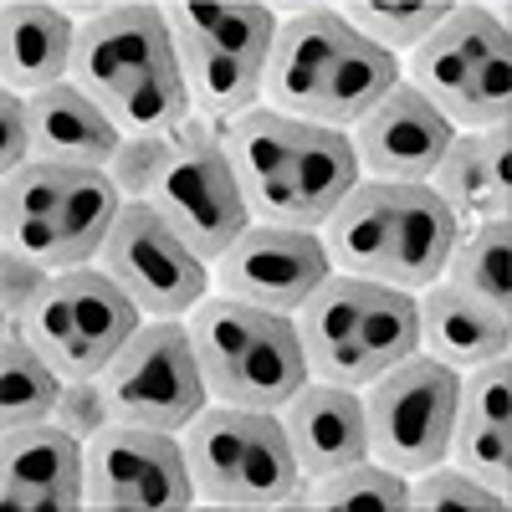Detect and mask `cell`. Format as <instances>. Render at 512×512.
<instances>
[{
	"label": "cell",
	"instance_id": "cell-1",
	"mask_svg": "<svg viewBox=\"0 0 512 512\" xmlns=\"http://www.w3.org/2000/svg\"><path fill=\"white\" fill-rule=\"evenodd\" d=\"M400 88V57L364 41L338 11H297L277 26L262 103L318 128H349Z\"/></svg>",
	"mask_w": 512,
	"mask_h": 512
},
{
	"label": "cell",
	"instance_id": "cell-2",
	"mask_svg": "<svg viewBox=\"0 0 512 512\" xmlns=\"http://www.w3.org/2000/svg\"><path fill=\"white\" fill-rule=\"evenodd\" d=\"M113 123L118 134H175L195 113L175 36L159 6H118L77 26L72 77Z\"/></svg>",
	"mask_w": 512,
	"mask_h": 512
},
{
	"label": "cell",
	"instance_id": "cell-3",
	"mask_svg": "<svg viewBox=\"0 0 512 512\" xmlns=\"http://www.w3.org/2000/svg\"><path fill=\"white\" fill-rule=\"evenodd\" d=\"M318 236L333 272L390 282L400 292L441 282L446 256L461 241L456 216L431 185H395V180H359L338 200Z\"/></svg>",
	"mask_w": 512,
	"mask_h": 512
},
{
	"label": "cell",
	"instance_id": "cell-4",
	"mask_svg": "<svg viewBox=\"0 0 512 512\" xmlns=\"http://www.w3.org/2000/svg\"><path fill=\"white\" fill-rule=\"evenodd\" d=\"M292 323H297L308 379L338 384V390H364L390 364L420 349L415 292L369 282V277L328 272Z\"/></svg>",
	"mask_w": 512,
	"mask_h": 512
},
{
	"label": "cell",
	"instance_id": "cell-5",
	"mask_svg": "<svg viewBox=\"0 0 512 512\" xmlns=\"http://www.w3.org/2000/svg\"><path fill=\"white\" fill-rule=\"evenodd\" d=\"M195 364L205 379L210 405L236 410H282L308 384L297 323L282 313L246 308L236 297H200L185 318Z\"/></svg>",
	"mask_w": 512,
	"mask_h": 512
},
{
	"label": "cell",
	"instance_id": "cell-6",
	"mask_svg": "<svg viewBox=\"0 0 512 512\" xmlns=\"http://www.w3.org/2000/svg\"><path fill=\"white\" fill-rule=\"evenodd\" d=\"M128 200L108 169H72L31 159L6 175V251H21L47 272L98 267V251Z\"/></svg>",
	"mask_w": 512,
	"mask_h": 512
},
{
	"label": "cell",
	"instance_id": "cell-7",
	"mask_svg": "<svg viewBox=\"0 0 512 512\" xmlns=\"http://www.w3.org/2000/svg\"><path fill=\"white\" fill-rule=\"evenodd\" d=\"M410 88L456 134L507 123L512 108V41L482 6H451V16L410 52Z\"/></svg>",
	"mask_w": 512,
	"mask_h": 512
},
{
	"label": "cell",
	"instance_id": "cell-8",
	"mask_svg": "<svg viewBox=\"0 0 512 512\" xmlns=\"http://www.w3.org/2000/svg\"><path fill=\"white\" fill-rule=\"evenodd\" d=\"M195 502L210 507H282L297 492V456L277 410L205 405L180 431Z\"/></svg>",
	"mask_w": 512,
	"mask_h": 512
},
{
	"label": "cell",
	"instance_id": "cell-9",
	"mask_svg": "<svg viewBox=\"0 0 512 512\" xmlns=\"http://www.w3.org/2000/svg\"><path fill=\"white\" fill-rule=\"evenodd\" d=\"M144 313L103 267H77V272H57L47 282V292L26 308L21 328L26 344L47 359L62 379H98L113 354L139 333Z\"/></svg>",
	"mask_w": 512,
	"mask_h": 512
},
{
	"label": "cell",
	"instance_id": "cell-10",
	"mask_svg": "<svg viewBox=\"0 0 512 512\" xmlns=\"http://www.w3.org/2000/svg\"><path fill=\"white\" fill-rule=\"evenodd\" d=\"M364 436L369 461L400 477H420L446 461V441L461 405V374L425 359L420 349L390 364L374 384H364Z\"/></svg>",
	"mask_w": 512,
	"mask_h": 512
},
{
	"label": "cell",
	"instance_id": "cell-11",
	"mask_svg": "<svg viewBox=\"0 0 512 512\" xmlns=\"http://www.w3.org/2000/svg\"><path fill=\"white\" fill-rule=\"evenodd\" d=\"M169 139H175V149H169V164H164V175H159V185L144 205L159 210L164 226L175 231L205 267H216L226 256V246L251 226L246 195L231 175L216 118L190 113Z\"/></svg>",
	"mask_w": 512,
	"mask_h": 512
},
{
	"label": "cell",
	"instance_id": "cell-12",
	"mask_svg": "<svg viewBox=\"0 0 512 512\" xmlns=\"http://www.w3.org/2000/svg\"><path fill=\"white\" fill-rule=\"evenodd\" d=\"M98 384L113 420L149 425V431H169V436H180L210 405L185 318H144L139 333L98 374Z\"/></svg>",
	"mask_w": 512,
	"mask_h": 512
},
{
	"label": "cell",
	"instance_id": "cell-13",
	"mask_svg": "<svg viewBox=\"0 0 512 512\" xmlns=\"http://www.w3.org/2000/svg\"><path fill=\"white\" fill-rule=\"evenodd\" d=\"M82 507H103V512L195 507V482H190V461H185L180 436L108 420L98 436L82 441Z\"/></svg>",
	"mask_w": 512,
	"mask_h": 512
},
{
	"label": "cell",
	"instance_id": "cell-14",
	"mask_svg": "<svg viewBox=\"0 0 512 512\" xmlns=\"http://www.w3.org/2000/svg\"><path fill=\"white\" fill-rule=\"evenodd\" d=\"M98 267L134 297L144 318H190L200 297H210V267L144 200H128L118 210Z\"/></svg>",
	"mask_w": 512,
	"mask_h": 512
},
{
	"label": "cell",
	"instance_id": "cell-15",
	"mask_svg": "<svg viewBox=\"0 0 512 512\" xmlns=\"http://www.w3.org/2000/svg\"><path fill=\"white\" fill-rule=\"evenodd\" d=\"M359 159L344 128H318L308 123L272 175L246 195V210L256 226H282V231H323V221L338 210L359 185Z\"/></svg>",
	"mask_w": 512,
	"mask_h": 512
},
{
	"label": "cell",
	"instance_id": "cell-16",
	"mask_svg": "<svg viewBox=\"0 0 512 512\" xmlns=\"http://www.w3.org/2000/svg\"><path fill=\"white\" fill-rule=\"evenodd\" d=\"M328 251L318 231H282V226H246L226 256L216 262V292L246 308L297 318V308L323 287Z\"/></svg>",
	"mask_w": 512,
	"mask_h": 512
},
{
	"label": "cell",
	"instance_id": "cell-17",
	"mask_svg": "<svg viewBox=\"0 0 512 512\" xmlns=\"http://www.w3.org/2000/svg\"><path fill=\"white\" fill-rule=\"evenodd\" d=\"M451 139H456V128L410 82H400L379 108H369L349 128L359 175L364 180H395V185H425L436 175L441 154L451 149Z\"/></svg>",
	"mask_w": 512,
	"mask_h": 512
},
{
	"label": "cell",
	"instance_id": "cell-18",
	"mask_svg": "<svg viewBox=\"0 0 512 512\" xmlns=\"http://www.w3.org/2000/svg\"><path fill=\"white\" fill-rule=\"evenodd\" d=\"M0 497L6 507L36 512L82 507V441L62 431L57 420H31L6 425V446H0Z\"/></svg>",
	"mask_w": 512,
	"mask_h": 512
},
{
	"label": "cell",
	"instance_id": "cell-19",
	"mask_svg": "<svg viewBox=\"0 0 512 512\" xmlns=\"http://www.w3.org/2000/svg\"><path fill=\"white\" fill-rule=\"evenodd\" d=\"M282 431L297 456V477L318 482L338 466H354L369 456L364 436V395L359 390H338V384L308 379L282 410Z\"/></svg>",
	"mask_w": 512,
	"mask_h": 512
},
{
	"label": "cell",
	"instance_id": "cell-20",
	"mask_svg": "<svg viewBox=\"0 0 512 512\" xmlns=\"http://www.w3.org/2000/svg\"><path fill=\"white\" fill-rule=\"evenodd\" d=\"M507 169H512V123H492L482 134H456L425 185L441 195V205L456 216V231L466 236L482 221H512Z\"/></svg>",
	"mask_w": 512,
	"mask_h": 512
},
{
	"label": "cell",
	"instance_id": "cell-21",
	"mask_svg": "<svg viewBox=\"0 0 512 512\" xmlns=\"http://www.w3.org/2000/svg\"><path fill=\"white\" fill-rule=\"evenodd\" d=\"M26 108H31V159L72 164V169H108L113 164L123 134L77 82H57V88L26 98Z\"/></svg>",
	"mask_w": 512,
	"mask_h": 512
},
{
	"label": "cell",
	"instance_id": "cell-22",
	"mask_svg": "<svg viewBox=\"0 0 512 512\" xmlns=\"http://www.w3.org/2000/svg\"><path fill=\"white\" fill-rule=\"evenodd\" d=\"M415 318H420V354L446 369H472L492 354H507V313H492L477 297L456 292L451 282H431L415 292Z\"/></svg>",
	"mask_w": 512,
	"mask_h": 512
},
{
	"label": "cell",
	"instance_id": "cell-23",
	"mask_svg": "<svg viewBox=\"0 0 512 512\" xmlns=\"http://www.w3.org/2000/svg\"><path fill=\"white\" fill-rule=\"evenodd\" d=\"M77 26L52 6H6V93L36 98L72 77Z\"/></svg>",
	"mask_w": 512,
	"mask_h": 512
},
{
	"label": "cell",
	"instance_id": "cell-24",
	"mask_svg": "<svg viewBox=\"0 0 512 512\" xmlns=\"http://www.w3.org/2000/svg\"><path fill=\"white\" fill-rule=\"evenodd\" d=\"M169 36H175V57H180L185 88L200 118L226 123V118L262 108V67L231 57L226 47H216L205 36H190V31H169Z\"/></svg>",
	"mask_w": 512,
	"mask_h": 512
},
{
	"label": "cell",
	"instance_id": "cell-25",
	"mask_svg": "<svg viewBox=\"0 0 512 512\" xmlns=\"http://www.w3.org/2000/svg\"><path fill=\"white\" fill-rule=\"evenodd\" d=\"M164 21H169V31L205 36V41H216V47H226L231 57L262 67V72H267L272 41H277V26H282L272 16V6H256V0H241V6H200V0H190V6H169Z\"/></svg>",
	"mask_w": 512,
	"mask_h": 512
},
{
	"label": "cell",
	"instance_id": "cell-26",
	"mask_svg": "<svg viewBox=\"0 0 512 512\" xmlns=\"http://www.w3.org/2000/svg\"><path fill=\"white\" fill-rule=\"evenodd\" d=\"M292 497H297V507H323V512H400V507H410V482L364 456L318 482L297 477Z\"/></svg>",
	"mask_w": 512,
	"mask_h": 512
},
{
	"label": "cell",
	"instance_id": "cell-27",
	"mask_svg": "<svg viewBox=\"0 0 512 512\" xmlns=\"http://www.w3.org/2000/svg\"><path fill=\"white\" fill-rule=\"evenodd\" d=\"M507 256H512V221H482L456 241L441 282L487 303L492 313H507Z\"/></svg>",
	"mask_w": 512,
	"mask_h": 512
},
{
	"label": "cell",
	"instance_id": "cell-28",
	"mask_svg": "<svg viewBox=\"0 0 512 512\" xmlns=\"http://www.w3.org/2000/svg\"><path fill=\"white\" fill-rule=\"evenodd\" d=\"M62 390V374L41 359L21 328H6V349H0V420L6 425H31L47 420Z\"/></svg>",
	"mask_w": 512,
	"mask_h": 512
},
{
	"label": "cell",
	"instance_id": "cell-29",
	"mask_svg": "<svg viewBox=\"0 0 512 512\" xmlns=\"http://www.w3.org/2000/svg\"><path fill=\"white\" fill-rule=\"evenodd\" d=\"M338 16L364 41H374V47H384L395 57V52H415L451 16V6L446 0H364V6H344Z\"/></svg>",
	"mask_w": 512,
	"mask_h": 512
},
{
	"label": "cell",
	"instance_id": "cell-30",
	"mask_svg": "<svg viewBox=\"0 0 512 512\" xmlns=\"http://www.w3.org/2000/svg\"><path fill=\"white\" fill-rule=\"evenodd\" d=\"M446 461L472 482H482L487 492L507 497V487H512V420H477V415L456 410Z\"/></svg>",
	"mask_w": 512,
	"mask_h": 512
},
{
	"label": "cell",
	"instance_id": "cell-31",
	"mask_svg": "<svg viewBox=\"0 0 512 512\" xmlns=\"http://www.w3.org/2000/svg\"><path fill=\"white\" fill-rule=\"evenodd\" d=\"M169 149H175V139L169 134H128L108 164V180L118 185L123 200H149L164 164H169Z\"/></svg>",
	"mask_w": 512,
	"mask_h": 512
},
{
	"label": "cell",
	"instance_id": "cell-32",
	"mask_svg": "<svg viewBox=\"0 0 512 512\" xmlns=\"http://www.w3.org/2000/svg\"><path fill=\"white\" fill-rule=\"evenodd\" d=\"M410 507L415 512H441V507H461V512H507V497L487 492L482 482H472L456 466H431L420 472V482L410 487Z\"/></svg>",
	"mask_w": 512,
	"mask_h": 512
},
{
	"label": "cell",
	"instance_id": "cell-33",
	"mask_svg": "<svg viewBox=\"0 0 512 512\" xmlns=\"http://www.w3.org/2000/svg\"><path fill=\"white\" fill-rule=\"evenodd\" d=\"M461 415H477V420H507L512 415V364L507 354H492L472 369H461Z\"/></svg>",
	"mask_w": 512,
	"mask_h": 512
},
{
	"label": "cell",
	"instance_id": "cell-34",
	"mask_svg": "<svg viewBox=\"0 0 512 512\" xmlns=\"http://www.w3.org/2000/svg\"><path fill=\"white\" fill-rule=\"evenodd\" d=\"M47 420H57L62 431H72L77 441L98 436L103 425L113 420V415H108V400H103V384H98V379H62L57 405H52Z\"/></svg>",
	"mask_w": 512,
	"mask_h": 512
},
{
	"label": "cell",
	"instance_id": "cell-35",
	"mask_svg": "<svg viewBox=\"0 0 512 512\" xmlns=\"http://www.w3.org/2000/svg\"><path fill=\"white\" fill-rule=\"evenodd\" d=\"M52 277H57V272H47L41 262H31V256L6 251V267H0V282H6V323H21L26 308L36 303L41 292H47Z\"/></svg>",
	"mask_w": 512,
	"mask_h": 512
},
{
	"label": "cell",
	"instance_id": "cell-36",
	"mask_svg": "<svg viewBox=\"0 0 512 512\" xmlns=\"http://www.w3.org/2000/svg\"><path fill=\"white\" fill-rule=\"evenodd\" d=\"M0 128H6V144H0V169L16 175V169L31 164V108L21 93H6L0 103Z\"/></svg>",
	"mask_w": 512,
	"mask_h": 512
}]
</instances>
